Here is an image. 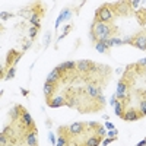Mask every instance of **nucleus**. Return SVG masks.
<instances>
[{
  "mask_svg": "<svg viewBox=\"0 0 146 146\" xmlns=\"http://www.w3.org/2000/svg\"><path fill=\"white\" fill-rule=\"evenodd\" d=\"M118 34V29L113 23H104V22H92L91 31H89V38L94 42L105 41L113 38L114 35Z\"/></svg>",
  "mask_w": 146,
  "mask_h": 146,
  "instance_id": "obj_1",
  "label": "nucleus"
},
{
  "mask_svg": "<svg viewBox=\"0 0 146 146\" xmlns=\"http://www.w3.org/2000/svg\"><path fill=\"white\" fill-rule=\"evenodd\" d=\"M115 19L114 13L110 9V5L105 3L102 6H100L95 12V18H94V22H104V23H113Z\"/></svg>",
  "mask_w": 146,
  "mask_h": 146,
  "instance_id": "obj_2",
  "label": "nucleus"
},
{
  "mask_svg": "<svg viewBox=\"0 0 146 146\" xmlns=\"http://www.w3.org/2000/svg\"><path fill=\"white\" fill-rule=\"evenodd\" d=\"M124 42L131 44L133 47L139 48V50H142V51H146V31L143 29V31L137 32L135 36H133V38H130V40H127V41H123V44H124Z\"/></svg>",
  "mask_w": 146,
  "mask_h": 146,
  "instance_id": "obj_3",
  "label": "nucleus"
},
{
  "mask_svg": "<svg viewBox=\"0 0 146 146\" xmlns=\"http://www.w3.org/2000/svg\"><path fill=\"white\" fill-rule=\"evenodd\" d=\"M110 5V3H108ZM110 9L114 13V16H127L130 15V5L129 2H117V3H111Z\"/></svg>",
  "mask_w": 146,
  "mask_h": 146,
  "instance_id": "obj_4",
  "label": "nucleus"
},
{
  "mask_svg": "<svg viewBox=\"0 0 146 146\" xmlns=\"http://www.w3.org/2000/svg\"><path fill=\"white\" fill-rule=\"evenodd\" d=\"M63 96L66 100V105L67 107H72V108L78 107V102H79V89H76V88H67L64 91Z\"/></svg>",
  "mask_w": 146,
  "mask_h": 146,
  "instance_id": "obj_5",
  "label": "nucleus"
},
{
  "mask_svg": "<svg viewBox=\"0 0 146 146\" xmlns=\"http://www.w3.org/2000/svg\"><path fill=\"white\" fill-rule=\"evenodd\" d=\"M94 66H95V63L91 62V60H79V62L76 63V70H78V73H80L83 78H86L92 72Z\"/></svg>",
  "mask_w": 146,
  "mask_h": 146,
  "instance_id": "obj_6",
  "label": "nucleus"
},
{
  "mask_svg": "<svg viewBox=\"0 0 146 146\" xmlns=\"http://www.w3.org/2000/svg\"><path fill=\"white\" fill-rule=\"evenodd\" d=\"M22 54H23V53H21V51L10 50V51L7 53V57H6V66H5V69L7 70V69H10V67H13V66L19 62V60H21Z\"/></svg>",
  "mask_w": 146,
  "mask_h": 146,
  "instance_id": "obj_7",
  "label": "nucleus"
},
{
  "mask_svg": "<svg viewBox=\"0 0 146 146\" xmlns=\"http://www.w3.org/2000/svg\"><path fill=\"white\" fill-rule=\"evenodd\" d=\"M142 117H143V115H142V113L139 111V108L130 107V108H127L126 111H124L123 120H124V121H137V120H140Z\"/></svg>",
  "mask_w": 146,
  "mask_h": 146,
  "instance_id": "obj_8",
  "label": "nucleus"
},
{
  "mask_svg": "<svg viewBox=\"0 0 146 146\" xmlns=\"http://www.w3.org/2000/svg\"><path fill=\"white\" fill-rule=\"evenodd\" d=\"M69 130L72 133V136L76 137V136L83 135V133L88 130V124L86 123H73L72 126H69Z\"/></svg>",
  "mask_w": 146,
  "mask_h": 146,
  "instance_id": "obj_9",
  "label": "nucleus"
},
{
  "mask_svg": "<svg viewBox=\"0 0 146 146\" xmlns=\"http://www.w3.org/2000/svg\"><path fill=\"white\" fill-rule=\"evenodd\" d=\"M21 123L25 126L27 129H28V131H31V130H35L36 127H35V123H34V120H32V117H31V114L27 111V108L23 110V113H22V117H21Z\"/></svg>",
  "mask_w": 146,
  "mask_h": 146,
  "instance_id": "obj_10",
  "label": "nucleus"
},
{
  "mask_svg": "<svg viewBox=\"0 0 146 146\" xmlns=\"http://www.w3.org/2000/svg\"><path fill=\"white\" fill-rule=\"evenodd\" d=\"M23 110H25V108H23L21 104L15 105L13 108L10 110V111H9V117H10V121H12V123H16V121H19V120H21Z\"/></svg>",
  "mask_w": 146,
  "mask_h": 146,
  "instance_id": "obj_11",
  "label": "nucleus"
},
{
  "mask_svg": "<svg viewBox=\"0 0 146 146\" xmlns=\"http://www.w3.org/2000/svg\"><path fill=\"white\" fill-rule=\"evenodd\" d=\"M57 88H58V83H48V82H45V83H44V95H45V100H51L53 95L57 92Z\"/></svg>",
  "mask_w": 146,
  "mask_h": 146,
  "instance_id": "obj_12",
  "label": "nucleus"
},
{
  "mask_svg": "<svg viewBox=\"0 0 146 146\" xmlns=\"http://www.w3.org/2000/svg\"><path fill=\"white\" fill-rule=\"evenodd\" d=\"M45 82H48V83H58L60 85V83H62V73H60V70L57 67L53 69V72L48 73Z\"/></svg>",
  "mask_w": 146,
  "mask_h": 146,
  "instance_id": "obj_13",
  "label": "nucleus"
},
{
  "mask_svg": "<svg viewBox=\"0 0 146 146\" xmlns=\"http://www.w3.org/2000/svg\"><path fill=\"white\" fill-rule=\"evenodd\" d=\"M102 142V136L98 135V133H92V136H89L86 140L83 142L85 146H100Z\"/></svg>",
  "mask_w": 146,
  "mask_h": 146,
  "instance_id": "obj_14",
  "label": "nucleus"
},
{
  "mask_svg": "<svg viewBox=\"0 0 146 146\" xmlns=\"http://www.w3.org/2000/svg\"><path fill=\"white\" fill-rule=\"evenodd\" d=\"M136 94L139 95V111L145 117L146 115V92L139 89V91H136Z\"/></svg>",
  "mask_w": 146,
  "mask_h": 146,
  "instance_id": "obj_15",
  "label": "nucleus"
},
{
  "mask_svg": "<svg viewBox=\"0 0 146 146\" xmlns=\"http://www.w3.org/2000/svg\"><path fill=\"white\" fill-rule=\"evenodd\" d=\"M47 105L51 108H58V107L66 105V100H64V96H56V98L47 100Z\"/></svg>",
  "mask_w": 146,
  "mask_h": 146,
  "instance_id": "obj_16",
  "label": "nucleus"
},
{
  "mask_svg": "<svg viewBox=\"0 0 146 146\" xmlns=\"http://www.w3.org/2000/svg\"><path fill=\"white\" fill-rule=\"evenodd\" d=\"M135 18L137 19V23H139L140 27H145L146 25V7L137 9L135 12Z\"/></svg>",
  "mask_w": 146,
  "mask_h": 146,
  "instance_id": "obj_17",
  "label": "nucleus"
},
{
  "mask_svg": "<svg viewBox=\"0 0 146 146\" xmlns=\"http://www.w3.org/2000/svg\"><path fill=\"white\" fill-rule=\"evenodd\" d=\"M25 142L28 143V146H38V139H36V129H35V130H31V131L28 133Z\"/></svg>",
  "mask_w": 146,
  "mask_h": 146,
  "instance_id": "obj_18",
  "label": "nucleus"
},
{
  "mask_svg": "<svg viewBox=\"0 0 146 146\" xmlns=\"http://www.w3.org/2000/svg\"><path fill=\"white\" fill-rule=\"evenodd\" d=\"M57 67H60L62 70H69V72H72V70H76V63H75V62H66V63H62V64L57 66Z\"/></svg>",
  "mask_w": 146,
  "mask_h": 146,
  "instance_id": "obj_19",
  "label": "nucleus"
},
{
  "mask_svg": "<svg viewBox=\"0 0 146 146\" xmlns=\"http://www.w3.org/2000/svg\"><path fill=\"white\" fill-rule=\"evenodd\" d=\"M95 48H96L100 53H107L110 47H108V44H107L105 41H98V42H95Z\"/></svg>",
  "mask_w": 146,
  "mask_h": 146,
  "instance_id": "obj_20",
  "label": "nucleus"
},
{
  "mask_svg": "<svg viewBox=\"0 0 146 146\" xmlns=\"http://www.w3.org/2000/svg\"><path fill=\"white\" fill-rule=\"evenodd\" d=\"M15 73H16V69H15V66H13V67H10V69H7V70H6V75H5V78H3V79H6V80L13 79Z\"/></svg>",
  "mask_w": 146,
  "mask_h": 146,
  "instance_id": "obj_21",
  "label": "nucleus"
},
{
  "mask_svg": "<svg viewBox=\"0 0 146 146\" xmlns=\"http://www.w3.org/2000/svg\"><path fill=\"white\" fill-rule=\"evenodd\" d=\"M70 15V10L69 9H66V10H63L62 13H60V16H58V19H57V23H56V27H58L60 25V22H62L63 19H67V16Z\"/></svg>",
  "mask_w": 146,
  "mask_h": 146,
  "instance_id": "obj_22",
  "label": "nucleus"
},
{
  "mask_svg": "<svg viewBox=\"0 0 146 146\" xmlns=\"http://www.w3.org/2000/svg\"><path fill=\"white\" fill-rule=\"evenodd\" d=\"M105 42L108 44V47H114V45H121L123 41L118 40V38H110V40H105Z\"/></svg>",
  "mask_w": 146,
  "mask_h": 146,
  "instance_id": "obj_23",
  "label": "nucleus"
},
{
  "mask_svg": "<svg viewBox=\"0 0 146 146\" xmlns=\"http://www.w3.org/2000/svg\"><path fill=\"white\" fill-rule=\"evenodd\" d=\"M0 146H9V140H7V137H6L5 133H2V135H0Z\"/></svg>",
  "mask_w": 146,
  "mask_h": 146,
  "instance_id": "obj_24",
  "label": "nucleus"
},
{
  "mask_svg": "<svg viewBox=\"0 0 146 146\" xmlns=\"http://www.w3.org/2000/svg\"><path fill=\"white\" fill-rule=\"evenodd\" d=\"M36 34H38V28H36V27L29 28V38H31V40H34V38H35Z\"/></svg>",
  "mask_w": 146,
  "mask_h": 146,
  "instance_id": "obj_25",
  "label": "nucleus"
},
{
  "mask_svg": "<svg viewBox=\"0 0 146 146\" xmlns=\"http://www.w3.org/2000/svg\"><path fill=\"white\" fill-rule=\"evenodd\" d=\"M72 28H73V25H67V27L64 28L66 31H64V32H63L62 35H60V38H58V41H60V40H63V38H64V36H66V35H67V34H69V32L72 31Z\"/></svg>",
  "mask_w": 146,
  "mask_h": 146,
  "instance_id": "obj_26",
  "label": "nucleus"
},
{
  "mask_svg": "<svg viewBox=\"0 0 146 146\" xmlns=\"http://www.w3.org/2000/svg\"><path fill=\"white\" fill-rule=\"evenodd\" d=\"M140 3H142V2H139V0H135V2H129V5H130L131 9H137Z\"/></svg>",
  "mask_w": 146,
  "mask_h": 146,
  "instance_id": "obj_27",
  "label": "nucleus"
},
{
  "mask_svg": "<svg viewBox=\"0 0 146 146\" xmlns=\"http://www.w3.org/2000/svg\"><path fill=\"white\" fill-rule=\"evenodd\" d=\"M0 16H2L3 21H6V19H9V18L12 16V13H7V12H2V13H0Z\"/></svg>",
  "mask_w": 146,
  "mask_h": 146,
  "instance_id": "obj_28",
  "label": "nucleus"
},
{
  "mask_svg": "<svg viewBox=\"0 0 146 146\" xmlns=\"http://www.w3.org/2000/svg\"><path fill=\"white\" fill-rule=\"evenodd\" d=\"M114 140H115V137H110V139L104 140V146H105V145H110V143H111V142H114Z\"/></svg>",
  "mask_w": 146,
  "mask_h": 146,
  "instance_id": "obj_29",
  "label": "nucleus"
},
{
  "mask_svg": "<svg viewBox=\"0 0 146 146\" xmlns=\"http://www.w3.org/2000/svg\"><path fill=\"white\" fill-rule=\"evenodd\" d=\"M48 42H50V34H47V35H45V47L48 45Z\"/></svg>",
  "mask_w": 146,
  "mask_h": 146,
  "instance_id": "obj_30",
  "label": "nucleus"
},
{
  "mask_svg": "<svg viewBox=\"0 0 146 146\" xmlns=\"http://www.w3.org/2000/svg\"><path fill=\"white\" fill-rule=\"evenodd\" d=\"M28 94H29V92H28V91H27V89H22V95H25V96H27V95H28Z\"/></svg>",
  "mask_w": 146,
  "mask_h": 146,
  "instance_id": "obj_31",
  "label": "nucleus"
},
{
  "mask_svg": "<svg viewBox=\"0 0 146 146\" xmlns=\"http://www.w3.org/2000/svg\"><path fill=\"white\" fill-rule=\"evenodd\" d=\"M145 140H146V139H145Z\"/></svg>",
  "mask_w": 146,
  "mask_h": 146,
  "instance_id": "obj_32",
  "label": "nucleus"
},
{
  "mask_svg": "<svg viewBox=\"0 0 146 146\" xmlns=\"http://www.w3.org/2000/svg\"><path fill=\"white\" fill-rule=\"evenodd\" d=\"M136 146H137V145H136Z\"/></svg>",
  "mask_w": 146,
  "mask_h": 146,
  "instance_id": "obj_33",
  "label": "nucleus"
}]
</instances>
